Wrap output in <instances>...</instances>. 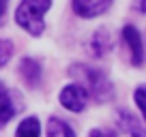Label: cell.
<instances>
[{"mask_svg":"<svg viewBox=\"0 0 146 137\" xmlns=\"http://www.w3.org/2000/svg\"><path fill=\"white\" fill-rule=\"evenodd\" d=\"M71 75L86 90V94L92 96L95 101L103 103V101L112 99V84L105 77V73H101V71H97L92 67H86V64H75L71 68Z\"/></svg>","mask_w":146,"mask_h":137,"instance_id":"obj_1","label":"cell"},{"mask_svg":"<svg viewBox=\"0 0 146 137\" xmlns=\"http://www.w3.org/2000/svg\"><path fill=\"white\" fill-rule=\"evenodd\" d=\"M50 5L52 0H22L17 11H15V22L26 32H30L32 37H39L45 28L43 15L50 9Z\"/></svg>","mask_w":146,"mask_h":137,"instance_id":"obj_2","label":"cell"},{"mask_svg":"<svg viewBox=\"0 0 146 137\" xmlns=\"http://www.w3.org/2000/svg\"><path fill=\"white\" fill-rule=\"evenodd\" d=\"M86 101H88V94L80 84L64 86L62 92H60V103L71 111H82L84 107H86Z\"/></svg>","mask_w":146,"mask_h":137,"instance_id":"obj_3","label":"cell"},{"mask_svg":"<svg viewBox=\"0 0 146 137\" xmlns=\"http://www.w3.org/2000/svg\"><path fill=\"white\" fill-rule=\"evenodd\" d=\"M112 5V0H73V11L80 17H97L105 13Z\"/></svg>","mask_w":146,"mask_h":137,"instance_id":"obj_4","label":"cell"},{"mask_svg":"<svg viewBox=\"0 0 146 137\" xmlns=\"http://www.w3.org/2000/svg\"><path fill=\"white\" fill-rule=\"evenodd\" d=\"M123 39L129 45V49H131V62L135 64V67H140V64L144 62V47H142L140 32L133 26H125L123 28Z\"/></svg>","mask_w":146,"mask_h":137,"instance_id":"obj_5","label":"cell"},{"mask_svg":"<svg viewBox=\"0 0 146 137\" xmlns=\"http://www.w3.org/2000/svg\"><path fill=\"white\" fill-rule=\"evenodd\" d=\"M116 120H118V126L123 128V133L131 137H146V128L140 124V120L133 114H129L127 109H118L116 111Z\"/></svg>","mask_w":146,"mask_h":137,"instance_id":"obj_6","label":"cell"},{"mask_svg":"<svg viewBox=\"0 0 146 137\" xmlns=\"http://www.w3.org/2000/svg\"><path fill=\"white\" fill-rule=\"evenodd\" d=\"M15 109H17V107H15L11 94L7 92V88L0 84V128H2V126H5V124L15 116Z\"/></svg>","mask_w":146,"mask_h":137,"instance_id":"obj_7","label":"cell"},{"mask_svg":"<svg viewBox=\"0 0 146 137\" xmlns=\"http://www.w3.org/2000/svg\"><path fill=\"white\" fill-rule=\"evenodd\" d=\"M19 73H22V77L26 79L28 86H36L39 79H41V67H39L36 60L26 58V60H22V64H19Z\"/></svg>","mask_w":146,"mask_h":137,"instance_id":"obj_8","label":"cell"},{"mask_svg":"<svg viewBox=\"0 0 146 137\" xmlns=\"http://www.w3.org/2000/svg\"><path fill=\"white\" fill-rule=\"evenodd\" d=\"M110 47H112V43H110V34L105 30H99L90 41V51L97 58H99V56H105L110 51Z\"/></svg>","mask_w":146,"mask_h":137,"instance_id":"obj_9","label":"cell"},{"mask_svg":"<svg viewBox=\"0 0 146 137\" xmlns=\"http://www.w3.org/2000/svg\"><path fill=\"white\" fill-rule=\"evenodd\" d=\"M47 137H75V133L71 131V126L67 122H62L58 118H50V122H47Z\"/></svg>","mask_w":146,"mask_h":137,"instance_id":"obj_10","label":"cell"},{"mask_svg":"<svg viewBox=\"0 0 146 137\" xmlns=\"http://www.w3.org/2000/svg\"><path fill=\"white\" fill-rule=\"evenodd\" d=\"M39 133H41L39 120L36 118H26L24 122H19L17 131H15V137H39Z\"/></svg>","mask_w":146,"mask_h":137,"instance_id":"obj_11","label":"cell"},{"mask_svg":"<svg viewBox=\"0 0 146 137\" xmlns=\"http://www.w3.org/2000/svg\"><path fill=\"white\" fill-rule=\"evenodd\" d=\"M11 56H13V45H11V41L0 39V67H5L11 60Z\"/></svg>","mask_w":146,"mask_h":137,"instance_id":"obj_12","label":"cell"},{"mask_svg":"<svg viewBox=\"0 0 146 137\" xmlns=\"http://www.w3.org/2000/svg\"><path fill=\"white\" fill-rule=\"evenodd\" d=\"M135 103H137V107L142 109V114H144V118H146V86H140L135 90Z\"/></svg>","mask_w":146,"mask_h":137,"instance_id":"obj_13","label":"cell"},{"mask_svg":"<svg viewBox=\"0 0 146 137\" xmlns=\"http://www.w3.org/2000/svg\"><path fill=\"white\" fill-rule=\"evenodd\" d=\"M90 137H116L112 131H103V128H95V131L90 133Z\"/></svg>","mask_w":146,"mask_h":137,"instance_id":"obj_14","label":"cell"},{"mask_svg":"<svg viewBox=\"0 0 146 137\" xmlns=\"http://www.w3.org/2000/svg\"><path fill=\"white\" fill-rule=\"evenodd\" d=\"M7 2H9V0H0V22H2V17H5V11H7Z\"/></svg>","mask_w":146,"mask_h":137,"instance_id":"obj_15","label":"cell"},{"mask_svg":"<svg viewBox=\"0 0 146 137\" xmlns=\"http://www.w3.org/2000/svg\"><path fill=\"white\" fill-rule=\"evenodd\" d=\"M137 7H140V11L146 15V0H137Z\"/></svg>","mask_w":146,"mask_h":137,"instance_id":"obj_16","label":"cell"}]
</instances>
